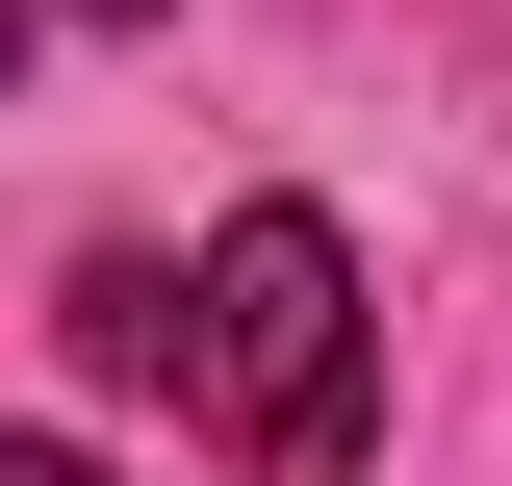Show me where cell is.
I'll list each match as a JSON object with an SVG mask.
<instances>
[{
	"label": "cell",
	"instance_id": "obj_3",
	"mask_svg": "<svg viewBox=\"0 0 512 486\" xmlns=\"http://www.w3.org/2000/svg\"><path fill=\"white\" fill-rule=\"evenodd\" d=\"M77 26H154V0H77Z\"/></svg>",
	"mask_w": 512,
	"mask_h": 486
},
{
	"label": "cell",
	"instance_id": "obj_1",
	"mask_svg": "<svg viewBox=\"0 0 512 486\" xmlns=\"http://www.w3.org/2000/svg\"><path fill=\"white\" fill-rule=\"evenodd\" d=\"M180 384L231 410L256 486H359V256H333V205H231V256L180 282Z\"/></svg>",
	"mask_w": 512,
	"mask_h": 486
},
{
	"label": "cell",
	"instance_id": "obj_4",
	"mask_svg": "<svg viewBox=\"0 0 512 486\" xmlns=\"http://www.w3.org/2000/svg\"><path fill=\"white\" fill-rule=\"evenodd\" d=\"M0 52H26V0H0Z\"/></svg>",
	"mask_w": 512,
	"mask_h": 486
},
{
	"label": "cell",
	"instance_id": "obj_2",
	"mask_svg": "<svg viewBox=\"0 0 512 486\" xmlns=\"http://www.w3.org/2000/svg\"><path fill=\"white\" fill-rule=\"evenodd\" d=\"M0 486H103V461H52V435H0Z\"/></svg>",
	"mask_w": 512,
	"mask_h": 486
}]
</instances>
